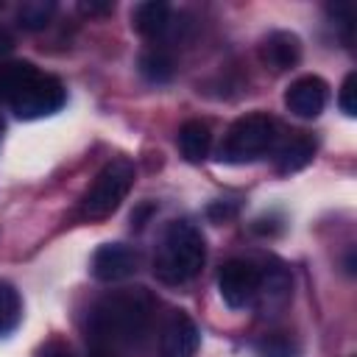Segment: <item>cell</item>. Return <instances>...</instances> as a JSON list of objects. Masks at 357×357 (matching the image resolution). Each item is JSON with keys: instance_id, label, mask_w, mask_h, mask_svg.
Returning a JSON list of instances; mask_svg holds the SVG:
<instances>
[{"instance_id": "cell-17", "label": "cell", "mask_w": 357, "mask_h": 357, "mask_svg": "<svg viewBox=\"0 0 357 357\" xmlns=\"http://www.w3.org/2000/svg\"><path fill=\"white\" fill-rule=\"evenodd\" d=\"M56 14V3L53 0H28L17 8V22L25 31H42L47 28V22Z\"/></svg>"}, {"instance_id": "cell-13", "label": "cell", "mask_w": 357, "mask_h": 357, "mask_svg": "<svg viewBox=\"0 0 357 357\" xmlns=\"http://www.w3.org/2000/svg\"><path fill=\"white\" fill-rule=\"evenodd\" d=\"M209 148H212V131L204 120H187L181 128H178V151L187 162L198 165L209 156Z\"/></svg>"}, {"instance_id": "cell-6", "label": "cell", "mask_w": 357, "mask_h": 357, "mask_svg": "<svg viewBox=\"0 0 357 357\" xmlns=\"http://www.w3.org/2000/svg\"><path fill=\"white\" fill-rule=\"evenodd\" d=\"M67 100V89L64 84L56 78V75H47L42 73L31 86L28 92L11 106L14 114L20 120H39V117H47V114H56Z\"/></svg>"}, {"instance_id": "cell-11", "label": "cell", "mask_w": 357, "mask_h": 357, "mask_svg": "<svg viewBox=\"0 0 357 357\" xmlns=\"http://www.w3.org/2000/svg\"><path fill=\"white\" fill-rule=\"evenodd\" d=\"M39 75L42 73L31 61H3L0 64V100L14 106Z\"/></svg>"}, {"instance_id": "cell-12", "label": "cell", "mask_w": 357, "mask_h": 357, "mask_svg": "<svg viewBox=\"0 0 357 357\" xmlns=\"http://www.w3.org/2000/svg\"><path fill=\"white\" fill-rule=\"evenodd\" d=\"M131 25L145 39H159L170 28V6L162 0H145L137 3L131 11Z\"/></svg>"}, {"instance_id": "cell-2", "label": "cell", "mask_w": 357, "mask_h": 357, "mask_svg": "<svg viewBox=\"0 0 357 357\" xmlns=\"http://www.w3.org/2000/svg\"><path fill=\"white\" fill-rule=\"evenodd\" d=\"M206 262V243L195 223L173 220L162 231L153 254V276L165 284H187Z\"/></svg>"}, {"instance_id": "cell-8", "label": "cell", "mask_w": 357, "mask_h": 357, "mask_svg": "<svg viewBox=\"0 0 357 357\" xmlns=\"http://www.w3.org/2000/svg\"><path fill=\"white\" fill-rule=\"evenodd\" d=\"M198 343H201L198 324L181 310L170 312V318L162 326L159 357H195Z\"/></svg>"}, {"instance_id": "cell-26", "label": "cell", "mask_w": 357, "mask_h": 357, "mask_svg": "<svg viewBox=\"0 0 357 357\" xmlns=\"http://www.w3.org/2000/svg\"><path fill=\"white\" fill-rule=\"evenodd\" d=\"M0 137H3V120H0Z\"/></svg>"}, {"instance_id": "cell-16", "label": "cell", "mask_w": 357, "mask_h": 357, "mask_svg": "<svg viewBox=\"0 0 357 357\" xmlns=\"http://www.w3.org/2000/svg\"><path fill=\"white\" fill-rule=\"evenodd\" d=\"M22 318V301L11 282H0V337L11 335L20 326Z\"/></svg>"}, {"instance_id": "cell-3", "label": "cell", "mask_w": 357, "mask_h": 357, "mask_svg": "<svg viewBox=\"0 0 357 357\" xmlns=\"http://www.w3.org/2000/svg\"><path fill=\"white\" fill-rule=\"evenodd\" d=\"M134 165L128 159H112L100 167V173L95 176V181L89 184V190L81 195V204H78V215L84 220H103L109 218L120 204L123 198L128 195V190L134 187Z\"/></svg>"}, {"instance_id": "cell-24", "label": "cell", "mask_w": 357, "mask_h": 357, "mask_svg": "<svg viewBox=\"0 0 357 357\" xmlns=\"http://www.w3.org/2000/svg\"><path fill=\"white\" fill-rule=\"evenodd\" d=\"M86 357H117V351H112V349H106V346H98V343H89Z\"/></svg>"}, {"instance_id": "cell-1", "label": "cell", "mask_w": 357, "mask_h": 357, "mask_svg": "<svg viewBox=\"0 0 357 357\" xmlns=\"http://www.w3.org/2000/svg\"><path fill=\"white\" fill-rule=\"evenodd\" d=\"M153 318V298L142 287H126L95 301L86 318L89 343L106 346L112 351L128 349L145 337Z\"/></svg>"}, {"instance_id": "cell-19", "label": "cell", "mask_w": 357, "mask_h": 357, "mask_svg": "<svg viewBox=\"0 0 357 357\" xmlns=\"http://www.w3.org/2000/svg\"><path fill=\"white\" fill-rule=\"evenodd\" d=\"M298 349L287 335H268L257 343V357H296Z\"/></svg>"}, {"instance_id": "cell-20", "label": "cell", "mask_w": 357, "mask_h": 357, "mask_svg": "<svg viewBox=\"0 0 357 357\" xmlns=\"http://www.w3.org/2000/svg\"><path fill=\"white\" fill-rule=\"evenodd\" d=\"M354 95H357V73H349V75L343 78V86H340V95H337V103H340L343 114H349V117L357 114V100H354Z\"/></svg>"}, {"instance_id": "cell-21", "label": "cell", "mask_w": 357, "mask_h": 357, "mask_svg": "<svg viewBox=\"0 0 357 357\" xmlns=\"http://www.w3.org/2000/svg\"><path fill=\"white\" fill-rule=\"evenodd\" d=\"M206 215H209L215 223H223V220H229V218L237 215V204H234V201H215V204L206 209Z\"/></svg>"}, {"instance_id": "cell-4", "label": "cell", "mask_w": 357, "mask_h": 357, "mask_svg": "<svg viewBox=\"0 0 357 357\" xmlns=\"http://www.w3.org/2000/svg\"><path fill=\"white\" fill-rule=\"evenodd\" d=\"M276 142V120L268 114H245L234 120L220 142V162L229 165H245L259 156H265Z\"/></svg>"}, {"instance_id": "cell-18", "label": "cell", "mask_w": 357, "mask_h": 357, "mask_svg": "<svg viewBox=\"0 0 357 357\" xmlns=\"http://www.w3.org/2000/svg\"><path fill=\"white\" fill-rule=\"evenodd\" d=\"M139 73L151 84H167L173 78V73H176V64L165 50H145L139 56Z\"/></svg>"}, {"instance_id": "cell-10", "label": "cell", "mask_w": 357, "mask_h": 357, "mask_svg": "<svg viewBox=\"0 0 357 357\" xmlns=\"http://www.w3.org/2000/svg\"><path fill=\"white\" fill-rule=\"evenodd\" d=\"M259 59L273 73L293 70L301 61V39L293 31H271L259 45Z\"/></svg>"}, {"instance_id": "cell-7", "label": "cell", "mask_w": 357, "mask_h": 357, "mask_svg": "<svg viewBox=\"0 0 357 357\" xmlns=\"http://www.w3.org/2000/svg\"><path fill=\"white\" fill-rule=\"evenodd\" d=\"M137 265H139V257L131 245L126 243H103L95 248L92 254V262H89V271L98 282H123L128 276L137 273Z\"/></svg>"}, {"instance_id": "cell-23", "label": "cell", "mask_w": 357, "mask_h": 357, "mask_svg": "<svg viewBox=\"0 0 357 357\" xmlns=\"http://www.w3.org/2000/svg\"><path fill=\"white\" fill-rule=\"evenodd\" d=\"M151 212H153V204H142V206H137V209L131 212V229H142Z\"/></svg>"}, {"instance_id": "cell-14", "label": "cell", "mask_w": 357, "mask_h": 357, "mask_svg": "<svg viewBox=\"0 0 357 357\" xmlns=\"http://www.w3.org/2000/svg\"><path fill=\"white\" fill-rule=\"evenodd\" d=\"M312 156H315V142L307 137H293L276 153V173H282V176L298 173L312 162Z\"/></svg>"}, {"instance_id": "cell-5", "label": "cell", "mask_w": 357, "mask_h": 357, "mask_svg": "<svg viewBox=\"0 0 357 357\" xmlns=\"http://www.w3.org/2000/svg\"><path fill=\"white\" fill-rule=\"evenodd\" d=\"M257 287H259V268L254 262H248V259H229L218 271L220 298L231 310H243V307L254 304Z\"/></svg>"}, {"instance_id": "cell-22", "label": "cell", "mask_w": 357, "mask_h": 357, "mask_svg": "<svg viewBox=\"0 0 357 357\" xmlns=\"http://www.w3.org/2000/svg\"><path fill=\"white\" fill-rule=\"evenodd\" d=\"M78 8H81V14H89V17H98V14H112L114 11V3H109V0H84V3H78Z\"/></svg>"}, {"instance_id": "cell-25", "label": "cell", "mask_w": 357, "mask_h": 357, "mask_svg": "<svg viewBox=\"0 0 357 357\" xmlns=\"http://www.w3.org/2000/svg\"><path fill=\"white\" fill-rule=\"evenodd\" d=\"M39 357H73V351H70V349H64V346H47Z\"/></svg>"}, {"instance_id": "cell-15", "label": "cell", "mask_w": 357, "mask_h": 357, "mask_svg": "<svg viewBox=\"0 0 357 357\" xmlns=\"http://www.w3.org/2000/svg\"><path fill=\"white\" fill-rule=\"evenodd\" d=\"M257 298H262L268 307H282L290 298V276L282 268H268L265 273L259 271V287Z\"/></svg>"}, {"instance_id": "cell-9", "label": "cell", "mask_w": 357, "mask_h": 357, "mask_svg": "<svg viewBox=\"0 0 357 357\" xmlns=\"http://www.w3.org/2000/svg\"><path fill=\"white\" fill-rule=\"evenodd\" d=\"M326 100H329V86L318 75H301L284 92V106L301 120L318 117L326 109Z\"/></svg>"}]
</instances>
